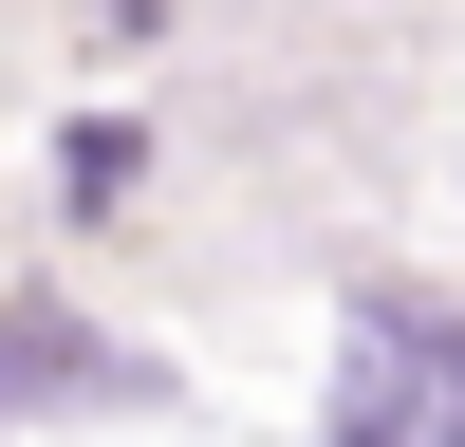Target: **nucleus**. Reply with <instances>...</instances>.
<instances>
[{
    "label": "nucleus",
    "mask_w": 465,
    "mask_h": 447,
    "mask_svg": "<svg viewBox=\"0 0 465 447\" xmlns=\"http://www.w3.org/2000/svg\"><path fill=\"white\" fill-rule=\"evenodd\" d=\"M112 392H149L112 335H74V317H0V410H112Z\"/></svg>",
    "instance_id": "nucleus-2"
},
{
    "label": "nucleus",
    "mask_w": 465,
    "mask_h": 447,
    "mask_svg": "<svg viewBox=\"0 0 465 447\" xmlns=\"http://www.w3.org/2000/svg\"><path fill=\"white\" fill-rule=\"evenodd\" d=\"M335 447H465V317H354Z\"/></svg>",
    "instance_id": "nucleus-1"
}]
</instances>
